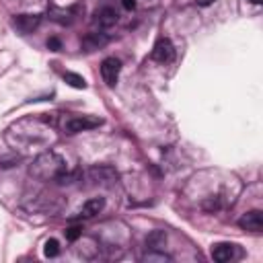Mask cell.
Returning <instances> with one entry per match:
<instances>
[{
  "label": "cell",
  "instance_id": "cell-13",
  "mask_svg": "<svg viewBox=\"0 0 263 263\" xmlns=\"http://www.w3.org/2000/svg\"><path fill=\"white\" fill-rule=\"evenodd\" d=\"M64 80H66L70 86H74V88H86V80H84L80 74L66 72V74H64Z\"/></svg>",
  "mask_w": 263,
  "mask_h": 263
},
{
  "label": "cell",
  "instance_id": "cell-19",
  "mask_svg": "<svg viewBox=\"0 0 263 263\" xmlns=\"http://www.w3.org/2000/svg\"><path fill=\"white\" fill-rule=\"evenodd\" d=\"M195 2H197L199 6H210V4H214L216 0H195Z\"/></svg>",
  "mask_w": 263,
  "mask_h": 263
},
{
  "label": "cell",
  "instance_id": "cell-17",
  "mask_svg": "<svg viewBox=\"0 0 263 263\" xmlns=\"http://www.w3.org/2000/svg\"><path fill=\"white\" fill-rule=\"evenodd\" d=\"M47 47H49L51 51H60V49H62V43H60V39L51 37V39H47Z\"/></svg>",
  "mask_w": 263,
  "mask_h": 263
},
{
  "label": "cell",
  "instance_id": "cell-14",
  "mask_svg": "<svg viewBox=\"0 0 263 263\" xmlns=\"http://www.w3.org/2000/svg\"><path fill=\"white\" fill-rule=\"evenodd\" d=\"M43 253H45V257H58V253H60V242H58L55 238H47V240H45V247H43Z\"/></svg>",
  "mask_w": 263,
  "mask_h": 263
},
{
  "label": "cell",
  "instance_id": "cell-5",
  "mask_svg": "<svg viewBox=\"0 0 263 263\" xmlns=\"http://www.w3.org/2000/svg\"><path fill=\"white\" fill-rule=\"evenodd\" d=\"M117 18H119V14H117V10H115L113 6H103V8H99V10L95 12L92 23H95V27H99V29H109V27H113V25L117 23Z\"/></svg>",
  "mask_w": 263,
  "mask_h": 263
},
{
  "label": "cell",
  "instance_id": "cell-11",
  "mask_svg": "<svg viewBox=\"0 0 263 263\" xmlns=\"http://www.w3.org/2000/svg\"><path fill=\"white\" fill-rule=\"evenodd\" d=\"M164 242H166V234H164L162 230H154V232L146 238V247H150V249H154V251H158L160 247H164Z\"/></svg>",
  "mask_w": 263,
  "mask_h": 263
},
{
  "label": "cell",
  "instance_id": "cell-2",
  "mask_svg": "<svg viewBox=\"0 0 263 263\" xmlns=\"http://www.w3.org/2000/svg\"><path fill=\"white\" fill-rule=\"evenodd\" d=\"M103 121L99 117H90V115H74L70 119H66L64 123V132L66 134H78V132H88L99 127Z\"/></svg>",
  "mask_w": 263,
  "mask_h": 263
},
{
  "label": "cell",
  "instance_id": "cell-18",
  "mask_svg": "<svg viewBox=\"0 0 263 263\" xmlns=\"http://www.w3.org/2000/svg\"><path fill=\"white\" fill-rule=\"evenodd\" d=\"M121 4H123L125 10H134L136 8V0H121Z\"/></svg>",
  "mask_w": 263,
  "mask_h": 263
},
{
  "label": "cell",
  "instance_id": "cell-3",
  "mask_svg": "<svg viewBox=\"0 0 263 263\" xmlns=\"http://www.w3.org/2000/svg\"><path fill=\"white\" fill-rule=\"evenodd\" d=\"M152 60L158 62V64H168V62L175 60V47H173V43L166 37H162V39H158L154 43V47H152Z\"/></svg>",
  "mask_w": 263,
  "mask_h": 263
},
{
  "label": "cell",
  "instance_id": "cell-10",
  "mask_svg": "<svg viewBox=\"0 0 263 263\" xmlns=\"http://www.w3.org/2000/svg\"><path fill=\"white\" fill-rule=\"evenodd\" d=\"M88 175L99 183V181H113L117 177V173L111 168V166H92L88 171Z\"/></svg>",
  "mask_w": 263,
  "mask_h": 263
},
{
  "label": "cell",
  "instance_id": "cell-16",
  "mask_svg": "<svg viewBox=\"0 0 263 263\" xmlns=\"http://www.w3.org/2000/svg\"><path fill=\"white\" fill-rule=\"evenodd\" d=\"M80 234H82V228H80V226H70V228L66 230V238H68V240H76Z\"/></svg>",
  "mask_w": 263,
  "mask_h": 263
},
{
  "label": "cell",
  "instance_id": "cell-6",
  "mask_svg": "<svg viewBox=\"0 0 263 263\" xmlns=\"http://www.w3.org/2000/svg\"><path fill=\"white\" fill-rule=\"evenodd\" d=\"M238 226L242 230H249V232H261L263 228V214L259 210H253V212H247L240 220H238Z\"/></svg>",
  "mask_w": 263,
  "mask_h": 263
},
{
  "label": "cell",
  "instance_id": "cell-20",
  "mask_svg": "<svg viewBox=\"0 0 263 263\" xmlns=\"http://www.w3.org/2000/svg\"><path fill=\"white\" fill-rule=\"evenodd\" d=\"M251 2H253V4H261L263 0H251Z\"/></svg>",
  "mask_w": 263,
  "mask_h": 263
},
{
  "label": "cell",
  "instance_id": "cell-12",
  "mask_svg": "<svg viewBox=\"0 0 263 263\" xmlns=\"http://www.w3.org/2000/svg\"><path fill=\"white\" fill-rule=\"evenodd\" d=\"M105 41H107V37H103V35H99V33H88L82 43H84V47L90 51V49H97L99 45H103Z\"/></svg>",
  "mask_w": 263,
  "mask_h": 263
},
{
  "label": "cell",
  "instance_id": "cell-1",
  "mask_svg": "<svg viewBox=\"0 0 263 263\" xmlns=\"http://www.w3.org/2000/svg\"><path fill=\"white\" fill-rule=\"evenodd\" d=\"M62 171H66V164L64 160L53 154V152H47V154H41L33 164H31V173L39 179H55Z\"/></svg>",
  "mask_w": 263,
  "mask_h": 263
},
{
  "label": "cell",
  "instance_id": "cell-9",
  "mask_svg": "<svg viewBox=\"0 0 263 263\" xmlns=\"http://www.w3.org/2000/svg\"><path fill=\"white\" fill-rule=\"evenodd\" d=\"M103 208H105V199H103V197H92V199H88V201L80 208V216H82V218H92V216H97Z\"/></svg>",
  "mask_w": 263,
  "mask_h": 263
},
{
  "label": "cell",
  "instance_id": "cell-4",
  "mask_svg": "<svg viewBox=\"0 0 263 263\" xmlns=\"http://www.w3.org/2000/svg\"><path fill=\"white\" fill-rule=\"evenodd\" d=\"M121 72V62L117 58H105L101 62V76L107 82V86H115Z\"/></svg>",
  "mask_w": 263,
  "mask_h": 263
},
{
  "label": "cell",
  "instance_id": "cell-7",
  "mask_svg": "<svg viewBox=\"0 0 263 263\" xmlns=\"http://www.w3.org/2000/svg\"><path fill=\"white\" fill-rule=\"evenodd\" d=\"M41 23V14H18L14 16L12 25L21 31V33H31L33 29H37Z\"/></svg>",
  "mask_w": 263,
  "mask_h": 263
},
{
  "label": "cell",
  "instance_id": "cell-8",
  "mask_svg": "<svg viewBox=\"0 0 263 263\" xmlns=\"http://www.w3.org/2000/svg\"><path fill=\"white\" fill-rule=\"evenodd\" d=\"M234 255H236V249L230 242H218V245L212 247V257L218 263H226V261L234 259Z\"/></svg>",
  "mask_w": 263,
  "mask_h": 263
},
{
  "label": "cell",
  "instance_id": "cell-15",
  "mask_svg": "<svg viewBox=\"0 0 263 263\" xmlns=\"http://www.w3.org/2000/svg\"><path fill=\"white\" fill-rule=\"evenodd\" d=\"M142 261H160V263H164V261H171V257L164 255V253H148V255L142 257Z\"/></svg>",
  "mask_w": 263,
  "mask_h": 263
}]
</instances>
